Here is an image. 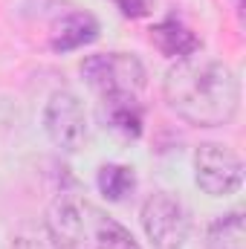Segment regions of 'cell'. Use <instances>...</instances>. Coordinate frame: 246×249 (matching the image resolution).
Returning a JSON list of instances; mask_svg holds the SVG:
<instances>
[{"label": "cell", "instance_id": "cell-1", "mask_svg": "<svg viewBox=\"0 0 246 249\" xmlns=\"http://www.w3.org/2000/svg\"><path fill=\"white\" fill-rule=\"evenodd\" d=\"M168 107L194 127H223L241 107V81L223 61L188 55L177 61L162 81Z\"/></svg>", "mask_w": 246, "mask_h": 249}, {"label": "cell", "instance_id": "cell-2", "mask_svg": "<svg viewBox=\"0 0 246 249\" xmlns=\"http://www.w3.org/2000/svg\"><path fill=\"white\" fill-rule=\"evenodd\" d=\"M47 235L58 249H139L119 220L78 194H58L50 203Z\"/></svg>", "mask_w": 246, "mask_h": 249}, {"label": "cell", "instance_id": "cell-3", "mask_svg": "<svg viewBox=\"0 0 246 249\" xmlns=\"http://www.w3.org/2000/svg\"><path fill=\"white\" fill-rule=\"evenodd\" d=\"M81 75L102 99L110 96H139L145 87V67L130 53H99L81 61Z\"/></svg>", "mask_w": 246, "mask_h": 249}, {"label": "cell", "instance_id": "cell-4", "mask_svg": "<svg viewBox=\"0 0 246 249\" xmlns=\"http://www.w3.org/2000/svg\"><path fill=\"white\" fill-rule=\"evenodd\" d=\"M142 229L154 249H183L191 232V214L180 197L157 191L142 206Z\"/></svg>", "mask_w": 246, "mask_h": 249}, {"label": "cell", "instance_id": "cell-5", "mask_svg": "<svg viewBox=\"0 0 246 249\" xmlns=\"http://www.w3.org/2000/svg\"><path fill=\"white\" fill-rule=\"evenodd\" d=\"M194 180L209 197H229L244 183V162L229 145L203 142L194 151Z\"/></svg>", "mask_w": 246, "mask_h": 249}, {"label": "cell", "instance_id": "cell-6", "mask_svg": "<svg viewBox=\"0 0 246 249\" xmlns=\"http://www.w3.org/2000/svg\"><path fill=\"white\" fill-rule=\"evenodd\" d=\"M44 130L61 151H78L87 142V110L81 99L70 90L53 93L44 107Z\"/></svg>", "mask_w": 246, "mask_h": 249}, {"label": "cell", "instance_id": "cell-7", "mask_svg": "<svg viewBox=\"0 0 246 249\" xmlns=\"http://www.w3.org/2000/svg\"><path fill=\"white\" fill-rule=\"evenodd\" d=\"M96 38H99V23H96L93 15H87V12H67L53 26L50 47L55 53H72V50H81V47L93 44Z\"/></svg>", "mask_w": 246, "mask_h": 249}, {"label": "cell", "instance_id": "cell-8", "mask_svg": "<svg viewBox=\"0 0 246 249\" xmlns=\"http://www.w3.org/2000/svg\"><path fill=\"white\" fill-rule=\"evenodd\" d=\"M151 41L157 44V50L162 55L177 58V61H183L188 55H197L200 53V38L188 26H183L177 18H168V20L157 23L151 29Z\"/></svg>", "mask_w": 246, "mask_h": 249}, {"label": "cell", "instance_id": "cell-9", "mask_svg": "<svg viewBox=\"0 0 246 249\" xmlns=\"http://www.w3.org/2000/svg\"><path fill=\"white\" fill-rule=\"evenodd\" d=\"M102 113H105V122L110 130L122 133L127 139H136L142 133V105L136 102V96H110V99H102Z\"/></svg>", "mask_w": 246, "mask_h": 249}, {"label": "cell", "instance_id": "cell-10", "mask_svg": "<svg viewBox=\"0 0 246 249\" xmlns=\"http://www.w3.org/2000/svg\"><path fill=\"white\" fill-rule=\"evenodd\" d=\"M209 249H246V223L244 212H226L209 223L206 232Z\"/></svg>", "mask_w": 246, "mask_h": 249}, {"label": "cell", "instance_id": "cell-11", "mask_svg": "<svg viewBox=\"0 0 246 249\" xmlns=\"http://www.w3.org/2000/svg\"><path fill=\"white\" fill-rule=\"evenodd\" d=\"M96 186H99V191H102L110 203H124V200L136 191V174H133V168H127V165L107 162V165L99 168Z\"/></svg>", "mask_w": 246, "mask_h": 249}, {"label": "cell", "instance_id": "cell-12", "mask_svg": "<svg viewBox=\"0 0 246 249\" xmlns=\"http://www.w3.org/2000/svg\"><path fill=\"white\" fill-rule=\"evenodd\" d=\"M124 18H145L151 12V0H113Z\"/></svg>", "mask_w": 246, "mask_h": 249}]
</instances>
